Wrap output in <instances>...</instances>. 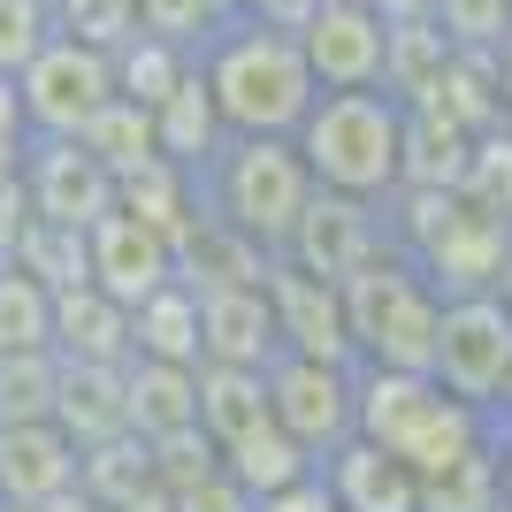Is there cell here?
Returning a JSON list of instances; mask_svg holds the SVG:
<instances>
[{"label":"cell","mask_w":512,"mask_h":512,"mask_svg":"<svg viewBox=\"0 0 512 512\" xmlns=\"http://www.w3.org/2000/svg\"><path fill=\"white\" fill-rule=\"evenodd\" d=\"M192 69H199V85H207V100H214L230 138H291L321 92L306 54H299V31L237 16V8L199 31Z\"/></svg>","instance_id":"1"},{"label":"cell","mask_w":512,"mask_h":512,"mask_svg":"<svg viewBox=\"0 0 512 512\" xmlns=\"http://www.w3.org/2000/svg\"><path fill=\"white\" fill-rule=\"evenodd\" d=\"M352 436L398 451L413 474H436L444 459L490 444L497 413L451 398L428 367H352Z\"/></svg>","instance_id":"2"},{"label":"cell","mask_w":512,"mask_h":512,"mask_svg":"<svg viewBox=\"0 0 512 512\" xmlns=\"http://www.w3.org/2000/svg\"><path fill=\"white\" fill-rule=\"evenodd\" d=\"M306 176L321 192L344 199H390L406 184V100H390L383 85L360 92H314V107L291 130Z\"/></svg>","instance_id":"3"},{"label":"cell","mask_w":512,"mask_h":512,"mask_svg":"<svg viewBox=\"0 0 512 512\" xmlns=\"http://www.w3.org/2000/svg\"><path fill=\"white\" fill-rule=\"evenodd\" d=\"M192 192L207 199V222L237 230L253 253H283L314 199V176L291 138H222L214 161L192 176Z\"/></svg>","instance_id":"4"},{"label":"cell","mask_w":512,"mask_h":512,"mask_svg":"<svg viewBox=\"0 0 512 512\" xmlns=\"http://www.w3.org/2000/svg\"><path fill=\"white\" fill-rule=\"evenodd\" d=\"M337 299H344V329H352V360L360 367H428L444 291L421 276V260L406 245H390L367 268H352L337 283Z\"/></svg>","instance_id":"5"},{"label":"cell","mask_w":512,"mask_h":512,"mask_svg":"<svg viewBox=\"0 0 512 512\" xmlns=\"http://www.w3.org/2000/svg\"><path fill=\"white\" fill-rule=\"evenodd\" d=\"M8 85H16V107H23V130H31V138H77V130L115 100V54L77 39V31H54Z\"/></svg>","instance_id":"6"},{"label":"cell","mask_w":512,"mask_h":512,"mask_svg":"<svg viewBox=\"0 0 512 512\" xmlns=\"http://www.w3.org/2000/svg\"><path fill=\"white\" fill-rule=\"evenodd\" d=\"M428 375H436L451 398H467V406L490 413L505 375H512V306L497 299V291H459V299H444Z\"/></svg>","instance_id":"7"},{"label":"cell","mask_w":512,"mask_h":512,"mask_svg":"<svg viewBox=\"0 0 512 512\" xmlns=\"http://www.w3.org/2000/svg\"><path fill=\"white\" fill-rule=\"evenodd\" d=\"M268 413L306 459H329V451L352 436V367L344 360H306V352H276L268 360Z\"/></svg>","instance_id":"8"},{"label":"cell","mask_w":512,"mask_h":512,"mask_svg":"<svg viewBox=\"0 0 512 512\" xmlns=\"http://www.w3.org/2000/svg\"><path fill=\"white\" fill-rule=\"evenodd\" d=\"M390 245H398V237H390L383 199H344V192H321L314 184V199H306L283 260L306 268V276H321V283H344L352 268H367V260L390 253Z\"/></svg>","instance_id":"9"},{"label":"cell","mask_w":512,"mask_h":512,"mask_svg":"<svg viewBox=\"0 0 512 512\" xmlns=\"http://www.w3.org/2000/svg\"><path fill=\"white\" fill-rule=\"evenodd\" d=\"M299 54L314 69L321 92H360L383 85V54H390V16L375 0H321L299 23Z\"/></svg>","instance_id":"10"},{"label":"cell","mask_w":512,"mask_h":512,"mask_svg":"<svg viewBox=\"0 0 512 512\" xmlns=\"http://www.w3.org/2000/svg\"><path fill=\"white\" fill-rule=\"evenodd\" d=\"M184 268H176V237L153 230L146 214L130 207H107L100 222L85 230V283H100L115 306H138L153 299L161 283H176Z\"/></svg>","instance_id":"11"},{"label":"cell","mask_w":512,"mask_h":512,"mask_svg":"<svg viewBox=\"0 0 512 512\" xmlns=\"http://www.w3.org/2000/svg\"><path fill=\"white\" fill-rule=\"evenodd\" d=\"M260 291H268V314H276V344L283 352H306V360H352V329H344V299L337 283L306 276V268H291L283 253H268V268H260Z\"/></svg>","instance_id":"12"},{"label":"cell","mask_w":512,"mask_h":512,"mask_svg":"<svg viewBox=\"0 0 512 512\" xmlns=\"http://www.w3.org/2000/svg\"><path fill=\"white\" fill-rule=\"evenodd\" d=\"M16 176H23V192H31V207H39V222H62V230H92L115 207V176L77 138H31Z\"/></svg>","instance_id":"13"},{"label":"cell","mask_w":512,"mask_h":512,"mask_svg":"<svg viewBox=\"0 0 512 512\" xmlns=\"http://www.w3.org/2000/svg\"><path fill=\"white\" fill-rule=\"evenodd\" d=\"M85 451L62 421H0V505L23 512H54L77 490Z\"/></svg>","instance_id":"14"},{"label":"cell","mask_w":512,"mask_h":512,"mask_svg":"<svg viewBox=\"0 0 512 512\" xmlns=\"http://www.w3.org/2000/svg\"><path fill=\"white\" fill-rule=\"evenodd\" d=\"M192 291H199V360L268 367V360L283 352L260 276H245V283H192Z\"/></svg>","instance_id":"15"},{"label":"cell","mask_w":512,"mask_h":512,"mask_svg":"<svg viewBox=\"0 0 512 512\" xmlns=\"http://www.w3.org/2000/svg\"><path fill=\"white\" fill-rule=\"evenodd\" d=\"M321 482H329L337 512H421V474H413L398 451L367 444V436H344V444L321 459Z\"/></svg>","instance_id":"16"},{"label":"cell","mask_w":512,"mask_h":512,"mask_svg":"<svg viewBox=\"0 0 512 512\" xmlns=\"http://www.w3.org/2000/svg\"><path fill=\"white\" fill-rule=\"evenodd\" d=\"M123 406H130V436H184L199 428V367L176 360H123Z\"/></svg>","instance_id":"17"},{"label":"cell","mask_w":512,"mask_h":512,"mask_svg":"<svg viewBox=\"0 0 512 512\" xmlns=\"http://www.w3.org/2000/svg\"><path fill=\"white\" fill-rule=\"evenodd\" d=\"M54 421L77 436V451L107 444V436H130L123 367H107V360H62V383H54Z\"/></svg>","instance_id":"18"},{"label":"cell","mask_w":512,"mask_h":512,"mask_svg":"<svg viewBox=\"0 0 512 512\" xmlns=\"http://www.w3.org/2000/svg\"><path fill=\"white\" fill-rule=\"evenodd\" d=\"M54 352L62 360H130V306H115L100 283H62L54 291Z\"/></svg>","instance_id":"19"},{"label":"cell","mask_w":512,"mask_h":512,"mask_svg":"<svg viewBox=\"0 0 512 512\" xmlns=\"http://www.w3.org/2000/svg\"><path fill=\"white\" fill-rule=\"evenodd\" d=\"M130 360H176L199 367V291L184 276L130 306Z\"/></svg>","instance_id":"20"},{"label":"cell","mask_w":512,"mask_h":512,"mask_svg":"<svg viewBox=\"0 0 512 512\" xmlns=\"http://www.w3.org/2000/svg\"><path fill=\"white\" fill-rule=\"evenodd\" d=\"M268 421V367H222V360H199V436L214 451L245 436V428Z\"/></svg>","instance_id":"21"},{"label":"cell","mask_w":512,"mask_h":512,"mask_svg":"<svg viewBox=\"0 0 512 512\" xmlns=\"http://www.w3.org/2000/svg\"><path fill=\"white\" fill-rule=\"evenodd\" d=\"M230 130H222V115H214V100H207V85H199V69L184 77V85L169 92V100L153 107V153H169L176 169H207L214 161V146H222Z\"/></svg>","instance_id":"22"},{"label":"cell","mask_w":512,"mask_h":512,"mask_svg":"<svg viewBox=\"0 0 512 512\" xmlns=\"http://www.w3.org/2000/svg\"><path fill=\"white\" fill-rule=\"evenodd\" d=\"M214 459H222V474H230L237 490H253V497H276V490H291L299 474H314V459L276 428V413H268L260 428H245V436H230Z\"/></svg>","instance_id":"23"},{"label":"cell","mask_w":512,"mask_h":512,"mask_svg":"<svg viewBox=\"0 0 512 512\" xmlns=\"http://www.w3.org/2000/svg\"><path fill=\"white\" fill-rule=\"evenodd\" d=\"M505 505V482H497V436L490 444L444 459L436 474H421V512H497Z\"/></svg>","instance_id":"24"},{"label":"cell","mask_w":512,"mask_h":512,"mask_svg":"<svg viewBox=\"0 0 512 512\" xmlns=\"http://www.w3.org/2000/svg\"><path fill=\"white\" fill-rule=\"evenodd\" d=\"M0 352H54V283H39L23 260L0 268Z\"/></svg>","instance_id":"25"},{"label":"cell","mask_w":512,"mask_h":512,"mask_svg":"<svg viewBox=\"0 0 512 512\" xmlns=\"http://www.w3.org/2000/svg\"><path fill=\"white\" fill-rule=\"evenodd\" d=\"M77 146H85L107 176L138 169V161L153 153V107H138V100H123V92H115V100H107L100 115H92V123L77 130Z\"/></svg>","instance_id":"26"},{"label":"cell","mask_w":512,"mask_h":512,"mask_svg":"<svg viewBox=\"0 0 512 512\" xmlns=\"http://www.w3.org/2000/svg\"><path fill=\"white\" fill-rule=\"evenodd\" d=\"M184 77H192V54H184L176 39H161V31H146V39L115 62V92H123V100H138V107H161Z\"/></svg>","instance_id":"27"},{"label":"cell","mask_w":512,"mask_h":512,"mask_svg":"<svg viewBox=\"0 0 512 512\" xmlns=\"http://www.w3.org/2000/svg\"><path fill=\"white\" fill-rule=\"evenodd\" d=\"M62 352H0V421H54Z\"/></svg>","instance_id":"28"},{"label":"cell","mask_w":512,"mask_h":512,"mask_svg":"<svg viewBox=\"0 0 512 512\" xmlns=\"http://www.w3.org/2000/svg\"><path fill=\"white\" fill-rule=\"evenodd\" d=\"M428 23H436L451 46L497 54V39L512 31V8H505V0H428Z\"/></svg>","instance_id":"29"},{"label":"cell","mask_w":512,"mask_h":512,"mask_svg":"<svg viewBox=\"0 0 512 512\" xmlns=\"http://www.w3.org/2000/svg\"><path fill=\"white\" fill-rule=\"evenodd\" d=\"M46 39H54V8L46 0H0V77H16Z\"/></svg>","instance_id":"30"},{"label":"cell","mask_w":512,"mask_h":512,"mask_svg":"<svg viewBox=\"0 0 512 512\" xmlns=\"http://www.w3.org/2000/svg\"><path fill=\"white\" fill-rule=\"evenodd\" d=\"M169 512H260V497H253V490H237L230 474H222V459H214L199 482L169 490Z\"/></svg>","instance_id":"31"},{"label":"cell","mask_w":512,"mask_h":512,"mask_svg":"<svg viewBox=\"0 0 512 512\" xmlns=\"http://www.w3.org/2000/svg\"><path fill=\"white\" fill-rule=\"evenodd\" d=\"M23 146H31V130H23L16 85L0 77V184H16V169H23Z\"/></svg>","instance_id":"32"},{"label":"cell","mask_w":512,"mask_h":512,"mask_svg":"<svg viewBox=\"0 0 512 512\" xmlns=\"http://www.w3.org/2000/svg\"><path fill=\"white\" fill-rule=\"evenodd\" d=\"M260 512H337V497H329V482H321V467H314V474H299L291 490L260 497Z\"/></svg>","instance_id":"33"},{"label":"cell","mask_w":512,"mask_h":512,"mask_svg":"<svg viewBox=\"0 0 512 512\" xmlns=\"http://www.w3.org/2000/svg\"><path fill=\"white\" fill-rule=\"evenodd\" d=\"M237 16H260V23H283V31H299L306 16H314L321 0H230Z\"/></svg>","instance_id":"34"},{"label":"cell","mask_w":512,"mask_h":512,"mask_svg":"<svg viewBox=\"0 0 512 512\" xmlns=\"http://www.w3.org/2000/svg\"><path fill=\"white\" fill-rule=\"evenodd\" d=\"M490 62H497V107H505V123H512V31L497 39V54H490Z\"/></svg>","instance_id":"35"},{"label":"cell","mask_w":512,"mask_h":512,"mask_svg":"<svg viewBox=\"0 0 512 512\" xmlns=\"http://www.w3.org/2000/svg\"><path fill=\"white\" fill-rule=\"evenodd\" d=\"M497 482H505V505H512V428L497 421Z\"/></svg>","instance_id":"36"},{"label":"cell","mask_w":512,"mask_h":512,"mask_svg":"<svg viewBox=\"0 0 512 512\" xmlns=\"http://www.w3.org/2000/svg\"><path fill=\"white\" fill-rule=\"evenodd\" d=\"M490 291H497V299L512 306V245H505V268H497V283H490Z\"/></svg>","instance_id":"37"},{"label":"cell","mask_w":512,"mask_h":512,"mask_svg":"<svg viewBox=\"0 0 512 512\" xmlns=\"http://www.w3.org/2000/svg\"><path fill=\"white\" fill-rule=\"evenodd\" d=\"M490 413H497V421L512 428V375H505V390H497V406H490Z\"/></svg>","instance_id":"38"},{"label":"cell","mask_w":512,"mask_h":512,"mask_svg":"<svg viewBox=\"0 0 512 512\" xmlns=\"http://www.w3.org/2000/svg\"><path fill=\"white\" fill-rule=\"evenodd\" d=\"M497 512H512V505H497Z\"/></svg>","instance_id":"39"},{"label":"cell","mask_w":512,"mask_h":512,"mask_svg":"<svg viewBox=\"0 0 512 512\" xmlns=\"http://www.w3.org/2000/svg\"><path fill=\"white\" fill-rule=\"evenodd\" d=\"M505 8H512V0H505Z\"/></svg>","instance_id":"40"}]
</instances>
